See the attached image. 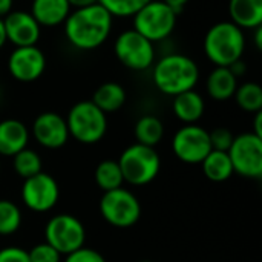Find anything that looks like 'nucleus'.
Segmentation results:
<instances>
[{
    "instance_id": "72a5a7b5",
    "label": "nucleus",
    "mask_w": 262,
    "mask_h": 262,
    "mask_svg": "<svg viewBox=\"0 0 262 262\" xmlns=\"http://www.w3.org/2000/svg\"><path fill=\"white\" fill-rule=\"evenodd\" d=\"M163 2H164V3L178 15V14L186 8V5H187L190 0H163Z\"/></svg>"
},
{
    "instance_id": "ddd939ff",
    "label": "nucleus",
    "mask_w": 262,
    "mask_h": 262,
    "mask_svg": "<svg viewBox=\"0 0 262 262\" xmlns=\"http://www.w3.org/2000/svg\"><path fill=\"white\" fill-rule=\"evenodd\" d=\"M45 69L46 55L37 45L15 48L8 57V71L17 81H35L43 75Z\"/></svg>"
},
{
    "instance_id": "7ed1b4c3",
    "label": "nucleus",
    "mask_w": 262,
    "mask_h": 262,
    "mask_svg": "<svg viewBox=\"0 0 262 262\" xmlns=\"http://www.w3.org/2000/svg\"><path fill=\"white\" fill-rule=\"evenodd\" d=\"M204 54L215 66L229 68L236 60L243 58L246 49L244 29L227 21H218L209 28L204 35Z\"/></svg>"
},
{
    "instance_id": "9d476101",
    "label": "nucleus",
    "mask_w": 262,
    "mask_h": 262,
    "mask_svg": "<svg viewBox=\"0 0 262 262\" xmlns=\"http://www.w3.org/2000/svg\"><path fill=\"white\" fill-rule=\"evenodd\" d=\"M233 172L244 178L259 180L262 177V138L253 132H246L233 138L229 149Z\"/></svg>"
},
{
    "instance_id": "39448f33",
    "label": "nucleus",
    "mask_w": 262,
    "mask_h": 262,
    "mask_svg": "<svg viewBox=\"0 0 262 262\" xmlns=\"http://www.w3.org/2000/svg\"><path fill=\"white\" fill-rule=\"evenodd\" d=\"M69 137L83 144H95L103 140L107 130V118L91 100L75 103L64 118Z\"/></svg>"
},
{
    "instance_id": "2eb2a0df",
    "label": "nucleus",
    "mask_w": 262,
    "mask_h": 262,
    "mask_svg": "<svg viewBox=\"0 0 262 262\" xmlns=\"http://www.w3.org/2000/svg\"><path fill=\"white\" fill-rule=\"evenodd\" d=\"M3 25H5L6 40L11 41L15 48L34 46L40 38L41 28L29 11L12 9L3 18Z\"/></svg>"
},
{
    "instance_id": "c756f323",
    "label": "nucleus",
    "mask_w": 262,
    "mask_h": 262,
    "mask_svg": "<svg viewBox=\"0 0 262 262\" xmlns=\"http://www.w3.org/2000/svg\"><path fill=\"white\" fill-rule=\"evenodd\" d=\"M209 138H210L212 150L229 152L235 137H233V134L227 127H216L212 132H209Z\"/></svg>"
},
{
    "instance_id": "473e14b6",
    "label": "nucleus",
    "mask_w": 262,
    "mask_h": 262,
    "mask_svg": "<svg viewBox=\"0 0 262 262\" xmlns=\"http://www.w3.org/2000/svg\"><path fill=\"white\" fill-rule=\"evenodd\" d=\"M229 69L233 72V75H235L236 78H239V77H243V75L246 74V71H247V64H246V61L241 58V60H236L235 63H232V64L229 66Z\"/></svg>"
},
{
    "instance_id": "0eeeda50",
    "label": "nucleus",
    "mask_w": 262,
    "mask_h": 262,
    "mask_svg": "<svg viewBox=\"0 0 262 262\" xmlns=\"http://www.w3.org/2000/svg\"><path fill=\"white\" fill-rule=\"evenodd\" d=\"M100 213L107 224L117 229H129L140 221L141 204L132 192L120 187L103 192L100 200Z\"/></svg>"
},
{
    "instance_id": "4be33fe9",
    "label": "nucleus",
    "mask_w": 262,
    "mask_h": 262,
    "mask_svg": "<svg viewBox=\"0 0 262 262\" xmlns=\"http://www.w3.org/2000/svg\"><path fill=\"white\" fill-rule=\"evenodd\" d=\"M201 166H203V172L206 178L213 183L227 181L235 173L227 152L210 150L209 155L201 161Z\"/></svg>"
},
{
    "instance_id": "cd10ccee",
    "label": "nucleus",
    "mask_w": 262,
    "mask_h": 262,
    "mask_svg": "<svg viewBox=\"0 0 262 262\" xmlns=\"http://www.w3.org/2000/svg\"><path fill=\"white\" fill-rule=\"evenodd\" d=\"M150 0H98L112 17H134Z\"/></svg>"
},
{
    "instance_id": "bb28decb",
    "label": "nucleus",
    "mask_w": 262,
    "mask_h": 262,
    "mask_svg": "<svg viewBox=\"0 0 262 262\" xmlns=\"http://www.w3.org/2000/svg\"><path fill=\"white\" fill-rule=\"evenodd\" d=\"M21 226V212L9 200H0V235H12Z\"/></svg>"
},
{
    "instance_id": "c9c22d12",
    "label": "nucleus",
    "mask_w": 262,
    "mask_h": 262,
    "mask_svg": "<svg viewBox=\"0 0 262 262\" xmlns=\"http://www.w3.org/2000/svg\"><path fill=\"white\" fill-rule=\"evenodd\" d=\"M253 134L262 138V111L255 114V121H253Z\"/></svg>"
},
{
    "instance_id": "423d86ee",
    "label": "nucleus",
    "mask_w": 262,
    "mask_h": 262,
    "mask_svg": "<svg viewBox=\"0 0 262 262\" xmlns=\"http://www.w3.org/2000/svg\"><path fill=\"white\" fill-rule=\"evenodd\" d=\"M178 15L163 2L150 0L134 15V29L152 43L166 40L177 26Z\"/></svg>"
},
{
    "instance_id": "a878e982",
    "label": "nucleus",
    "mask_w": 262,
    "mask_h": 262,
    "mask_svg": "<svg viewBox=\"0 0 262 262\" xmlns=\"http://www.w3.org/2000/svg\"><path fill=\"white\" fill-rule=\"evenodd\" d=\"M12 166L15 173L23 180H26L40 173L43 163H41V157L35 150L25 147L23 150H20L12 157Z\"/></svg>"
},
{
    "instance_id": "f8f14e48",
    "label": "nucleus",
    "mask_w": 262,
    "mask_h": 262,
    "mask_svg": "<svg viewBox=\"0 0 262 262\" xmlns=\"http://www.w3.org/2000/svg\"><path fill=\"white\" fill-rule=\"evenodd\" d=\"M60 198V187L54 177L46 172H40L31 178H26L21 186L23 204L37 213L49 212L55 207Z\"/></svg>"
},
{
    "instance_id": "ea45409f",
    "label": "nucleus",
    "mask_w": 262,
    "mask_h": 262,
    "mask_svg": "<svg viewBox=\"0 0 262 262\" xmlns=\"http://www.w3.org/2000/svg\"><path fill=\"white\" fill-rule=\"evenodd\" d=\"M138 262H152V261H138Z\"/></svg>"
},
{
    "instance_id": "f704fd0d",
    "label": "nucleus",
    "mask_w": 262,
    "mask_h": 262,
    "mask_svg": "<svg viewBox=\"0 0 262 262\" xmlns=\"http://www.w3.org/2000/svg\"><path fill=\"white\" fill-rule=\"evenodd\" d=\"M14 6V0H0V18H5Z\"/></svg>"
},
{
    "instance_id": "6e6552de",
    "label": "nucleus",
    "mask_w": 262,
    "mask_h": 262,
    "mask_svg": "<svg viewBox=\"0 0 262 262\" xmlns=\"http://www.w3.org/2000/svg\"><path fill=\"white\" fill-rule=\"evenodd\" d=\"M114 52L118 61L130 71H147L155 63V43L143 37L134 28L118 34Z\"/></svg>"
},
{
    "instance_id": "c85d7f7f",
    "label": "nucleus",
    "mask_w": 262,
    "mask_h": 262,
    "mask_svg": "<svg viewBox=\"0 0 262 262\" xmlns=\"http://www.w3.org/2000/svg\"><path fill=\"white\" fill-rule=\"evenodd\" d=\"M28 256H29V262H60L61 259V255L46 241L34 246L28 252Z\"/></svg>"
},
{
    "instance_id": "1a4fd4ad",
    "label": "nucleus",
    "mask_w": 262,
    "mask_h": 262,
    "mask_svg": "<svg viewBox=\"0 0 262 262\" xmlns=\"http://www.w3.org/2000/svg\"><path fill=\"white\" fill-rule=\"evenodd\" d=\"M45 238L46 243L61 256H66L84 246L86 230L78 218L69 213H60L48 221L45 227Z\"/></svg>"
},
{
    "instance_id": "4c0bfd02",
    "label": "nucleus",
    "mask_w": 262,
    "mask_h": 262,
    "mask_svg": "<svg viewBox=\"0 0 262 262\" xmlns=\"http://www.w3.org/2000/svg\"><path fill=\"white\" fill-rule=\"evenodd\" d=\"M253 31H255V35H253V38H255V46H256V49H262V26L253 29Z\"/></svg>"
},
{
    "instance_id": "f03ea898",
    "label": "nucleus",
    "mask_w": 262,
    "mask_h": 262,
    "mask_svg": "<svg viewBox=\"0 0 262 262\" xmlns=\"http://www.w3.org/2000/svg\"><path fill=\"white\" fill-rule=\"evenodd\" d=\"M152 80L160 92L175 97L195 89L200 80V68L189 55L167 54L160 60H155Z\"/></svg>"
},
{
    "instance_id": "412c9836",
    "label": "nucleus",
    "mask_w": 262,
    "mask_h": 262,
    "mask_svg": "<svg viewBox=\"0 0 262 262\" xmlns=\"http://www.w3.org/2000/svg\"><path fill=\"white\" fill-rule=\"evenodd\" d=\"M126 91L120 83L107 81L97 88L91 101L104 114H111L121 109L126 103Z\"/></svg>"
},
{
    "instance_id": "aec40b11",
    "label": "nucleus",
    "mask_w": 262,
    "mask_h": 262,
    "mask_svg": "<svg viewBox=\"0 0 262 262\" xmlns=\"http://www.w3.org/2000/svg\"><path fill=\"white\" fill-rule=\"evenodd\" d=\"M238 88V78L226 66H215V69L207 75L206 89L209 97L216 101H226L233 98Z\"/></svg>"
},
{
    "instance_id": "5701e85b",
    "label": "nucleus",
    "mask_w": 262,
    "mask_h": 262,
    "mask_svg": "<svg viewBox=\"0 0 262 262\" xmlns=\"http://www.w3.org/2000/svg\"><path fill=\"white\" fill-rule=\"evenodd\" d=\"M134 134L137 143L155 147L164 137V124L155 115H144L137 121Z\"/></svg>"
},
{
    "instance_id": "a211bd4d",
    "label": "nucleus",
    "mask_w": 262,
    "mask_h": 262,
    "mask_svg": "<svg viewBox=\"0 0 262 262\" xmlns=\"http://www.w3.org/2000/svg\"><path fill=\"white\" fill-rule=\"evenodd\" d=\"M172 109L175 117L184 124H196V121H200L204 115L206 103L203 95L192 89L175 95Z\"/></svg>"
},
{
    "instance_id": "4468645a",
    "label": "nucleus",
    "mask_w": 262,
    "mask_h": 262,
    "mask_svg": "<svg viewBox=\"0 0 262 262\" xmlns=\"http://www.w3.org/2000/svg\"><path fill=\"white\" fill-rule=\"evenodd\" d=\"M35 141L46 149H60L69 140L66 120L57 112H43L32 123Z\"/></svg>"
},
{
    "instance_id": "2f4dec72",
    "label": "nucleus",
    "mask_w": 262,
    "mask_h": 262,
    "mask_svg": "<svg viewBox=\"0 0 262 262\" xmlns=\"http://www.w3.org/2000/svg\"><path fill=\"white\" fill-rule=\"evenodd\" d=\"M0 262H29L28 250L21 247H5L0 250Z\"/></svg>"
},
{
    "instance_id": "20e7f679",
    "label": "nucleus",
    "mask_w": 262,
    "mask_h": 262,
    "mask_svg": "<svg viewBox=\"0 0 262 262\" xmlns=\"http://www.w3.org/2000/svg\"><path fill=\"white\" fill-rule=\"evenodd\" d=\"M118 166L126 183L132 186H146L158 177L161 160L155 147L135 143L123 150Z\"/></svg>"
},
{
    "instance_id": "dca6fc26",
    "label": "nucleus",
    "mask_w": 262,
    "mask_h": 262,
    "mask_svg": "<svg viewBox=\"0 0 262 262\" xmlns=\"http://www.w3.org/2000/svg\"><path fill=\"white\" fill-rule=\"evenodd\" d=\"M71 11L68 0H32L29 12L40 28H55L66 21Z\"/></svg>"
},
{
    "instance_id": "b1692460",
    "label": "nucleus",
    "mask_w": 262,
    "mask_h": 262,
    "mask_svg": "<svg viewBox=\"0 0 262 262\" xmlns=\"http://www.w3.org/2000/svg\"><path fill=\"white\" fill-rule=\"evenodd\" d=\"M95 183L103 192L120 189L124 183L118 161L103 160L95 169Z\"/></svg>"
},
{
    "instance_id": "f3484780",
    "label": "nucleus",
    "mask_w": 262,
    "mask_h": 262,
    "mask_svg": "<svg viewBox=\"0 0 262 262\" xmlns=\"http://www.w3.org/2000/svg\"><path fill=\"white\" fill-rule=\"evenodd\" d=\"M29 130L20 120L8 118L0 121V155L14 157L28 147Z\"/></svg>"
},
{
    "instance_id": "58836bf2",
    "label": "nucleus",
    "mask_w": 262,
    "mask_h": 262,
    "mask_svg": "<svg viewBox=\"0 0 262 262\" xmlns=\"http://www.w3.org/2000/svg\"><path fill=\"white\" fill-rule=\"evenodd\" d=\"M6 32H5V25H3V18H0V49L6 45Z\"/></svg>"
},
{
    "instance_id": "7c9ffc66",
    "label": "nucleus",
    "mask_w": 262,
    "mask_h": 262,
    "mask_svg": "<svg viewBox=\"0 0 262 262\" xmlns=\"http://www.w3.org/2000/svg\"><path fill=\"white\" fill-rule=\"evenodd\" d=\"M64 262H106L104 256L94 250V249H88V247H81L69 255H66V261Z\"/></svg>"
},
{
    "instance_id": "e433bc0d",
    "label": "nucleus",
    "mask_w": 262,
    "mask_h": 262,
    "mask_svg": "<svg viewBox=\"0 0 262 262\" xmlns=\"http://www.w3.org/2000/svg\"><path fill=\"white\" fill-rule=\"evenodd\" d=\"M68 3L71 5V8L78 9V8H86V6L95 5V3H98V0H68Z\"/></svg>"
},
{
    "instance_id": "393cba45",
    "label": "nucleus",
    "mask_w": 262,
    "mask_h": 262,
    "mask_svg": "<svg viewBox=\"0 0 262 262\" xmlns=\"http://www.w3.org/2000/svg\"><path fill=\"white\" fill-rule=\"evenodd\" d=\"M233 98L236 104L246 112L256 114L262 111V88L255 81H247L238 86Z\"/></svg>"
},
{
    "instance_id": "9b49d317",
    "label": "nucleus",
    "mask_w": 262,
    "mask_h": 262,
    "mask_svg": "<svg viewBox=\"0 0 262 262\" xmlns=\"http://www.w3.org/2000/svg\"><path fill=\"white\" fill-rule=\"evenodd\" d=\"M175 157L186 164H201L212 150L209 132L198 124H186L172 138Z\"/></svg>"
},
{
    "instance_id": "6ab92c4d",
    "label": "nucleus",
    "mask_w": 262,
    "mask_h": 262,
    "mask_svg": "<svg viewBox=\"0 0 262 262\" xmlns=\"http://www.w3.org/2000/svg\"><path fill=\"white\" fill-rule=\"evenodd\" d=\"M229 14L241 29H256L262 26V0H230Z\"/></svg>"
},
{
    "instance_id": "f257e3e1",
    "label": "nucleus",
    "mask_w": 262,
    "mask_h": 262,
    "mask_svg": "<svg viewBox=\"0 0 262 262\" xmlns=\"http://www.w3.org/2000/svg\"><path fill=\"white\" fill-rule=\"evenodd\" d=\"M112 21L114 17L100 3L74 9L63 23L66 40L78 51H94L109 38Z\"/></svg>"
}]
</instances>
